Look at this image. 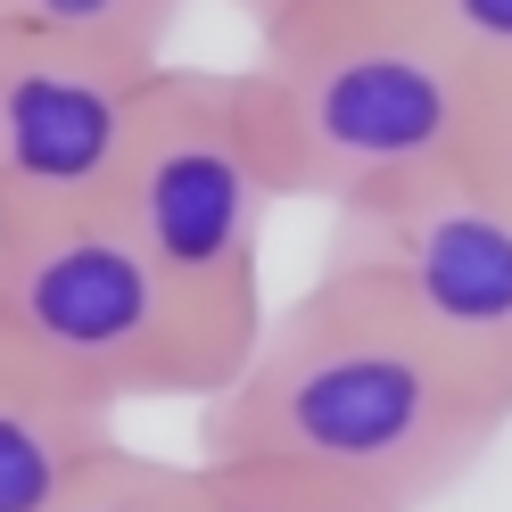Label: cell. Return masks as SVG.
Segmentation results:
<instances>
[{
  "label": "cell",
  "mask_w": 512,
  "mask_h": 512,
  "mask_svg": "<svg viewBox=\"0 0 512 512\" xmlns=\"http://www.w3.org/2000/svg\"><path fill=\"white\" fill-rule=\"evenodd\" d=\"M504 430L496 380L446 356L380 281L323 265L199 405V463H281L380 512H430Z\"/></svg>",
  "instance_id": "cell-1"
},
{
  "label": "cell",
  "mask_w": 512,
  "mask_h": 512,
  "mask_svg": "<svg viewBox=\"0 0 512 512\" xmlns=\"http://www.w3.org/2000/svg\"><path fill=\"white\" fill-rule=\"evenodd\" d=\"M281 199L356 207L380 190L471 166L479 67L446 50L413 0H364L347 17L256 42L240 67Z\"/></svg>",
  "instance_id": "cell-2"
},
{
  "label": "cell",
  "mask_w": 512,
  "mask_h": 512,
  "mask_svg": "<svg viewBox=\"0 0 512 512\" xmlns=\"http://www.w3.org/2000/svg\"><path fill=\"white\" fill-rule=\"evenodd\" d=\"M281 207L273 149L256 133L240 67H174L157 75L133 157L108 190V215L133 232L157 281L190 314L215 389L248 364L265 331V223Z\"/></svg>",
  "instance_id": "cell-3"
},
{
  "label": "cell",
  "mask_w": 512,
  "mask_h": 512,
  "mask_svg": "<svg viewBox=\"0 0 512 512\" xmlns=\"http://www.w3.org/2000/svg\"><path fill=\"white\" fill-rule=\"evenodd\" d=\"M0 356L108 413L215 397V364L190 314L108 207L0 223Z\"/></svg>",
  "instance_id": "cell-4"
},
{
  "label": "cell",
  "mask_w": 512,
  "mask_h": 512,
  "mask_svg": "<svg viewBox=\"0 0 512 512\" xmlns=\"http://www.w3.org/2000/svg\"><path fill=\"white\" fill-rule=\"evenodd\" d=\"M323 265L380 281L446 356L512 397V199L471 166L331 207Z\"/></svg>",
  "instance_id": "cell-5"
},
{
  "label": "cell",
  "mask_w": 512,
  "mask_h": 512,
  "mask_svg": "<svg viewBox=\"0 0 512 512\" xmlns=\"http://www.w3.org/2000/svg\"><path fill=\"white\" fill-rule=\"evenodd\" d=\"M166 58L83 50L67 34L0 25V223L91 215L133 157Z\"/></svg>",
  "instance_id": "cell-6"
},
{
  "label": "cell",
  "mask_w": 512,
  "mask_h": 512,
  "mask_svg": "<svg viewBox=\"0 0 512 512\" xmlns=\"http://www.w3.org/2000/svg\"><path fill=\"white\" fill-rule=\"evenodd\" d=\"M116 446V413L0 356V512H58Z\"/></svg>",
  "instance_id": "cell-7"
},
{
  "label": "cell",
  "mask_w": 512,
  "mask_h": 512,
  "mask_svg": "<svg viewBox=\"0 0 512 512\" xmlns=\"http://www.w3.org/2000/svg\"><path fill=\"white\" fill-rule=\"evenodd\" d=\"M190 0H0V25H34V34H67L83 50H116L157 67L174 42Z\"/></svg>",
  "instance_id": "cell-8"
},
{
  "label": "cell",
  "mask_w": 512,
  "mask_h": 512,
  "mask_svg": "<svg viewBox=\"0 0 512 512\" xmlns=\"http://www.w3.org/2000/svg\"><path fill=\"white\" fill-rule=\"evenodd\" d=\"M190 512H380L281 463H190Z\"/></svg>",
  "instance_id": "cell-9"
},
{
  "label": "cell",
  "mask_w": 512,
  "mask_h": 512,
  "mask_svg": "<svg viewBox=\"0 0 512 512\" xmlns=\"http://www.w3.org/2000/svg\"><path fill=\"white\" fill-rule=\"evenodd\" d=\"M58 512H190V463L141 455V446H108L100 463L75 479V496Z\"/></svg>",
  "instance_id": "cell-10"
},
{
  "label": "cell",
  "mask_w": 512,
  "mask_h": 512,
  "mask_svg": "<svg viewBox=\"0 0 512 512\" xmlns=\"http://www.w3.org/2000/svg\"><path fill=\"white\" fill-rule=\"evenodd\" d=\"M413 9L463 67H479V83L512 75V0H413Z\"/></svg>",
  "instance_id": "cell-11"
},
{
  "label": "cell",
  "mask_w": 512,
  "mask_h": 512,
  "mask_svg": "<svg viewBox=\"0 0 512 512\" xmlns=\"http://www.w3.org/2000/svg\"><path fill=\"white\" fill-rule=\"evenodd\" d=\"M471 174L496 182L512 199V75H496L479 91V133H471Z\"/></svg>",
  "instance_id": "cell-12"
},
{
  "label": "cell",
  "mask_w": 512,
  "mask_h": 512,
  "mask_svg": "<svg viewBox=\"0 0 512 512\" xmlns=\"http://www.w3.org/2000/svg\"><path fill=\"white\" fill-rule=\"evenodd\" d=\"M232 9L248 17V34H256V42H273V34H298V25L347 17V9H364V0H232Z\"/></svg>",
  "instance_id": "cell-13"
}]
</instances>
